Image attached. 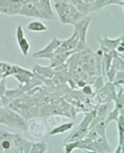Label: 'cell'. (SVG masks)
Here are the masks:
<instances>
[{
    "instance_id": "cell-1",
    "label": "cell",
    "mask_w": 124,
    "mask_h": 153,
    "mask_svg": "<svg viewBox=\"0 0 124 153\" xmlns=\"http://www.w3.org/2000/svg\"><path fill=\"white\" fill-rule=\"evenodd\" d=\"M26 142V139L18 134L14 136L5 131H0V152H10V151L12 152H14L13 149L14 145H16L20 151L21 147L20 145H25Z\"/></svg>"
},
{
    "instance_id": "cell-2",
    "label": "cell",
    "mask_w": 124,
    "mask_h": 153,
    "mask_svg": "<svg viewBox=\"0 0 124 153\" xmlns=\"http://www.w3.org/2000/svg\"><path fill=\"white\" fill-rule=\"evenodd\" d=\"M72 3L70 1L55 3L54 7L59 20L64 24H70V13Z\"/></svg>"
},
{
    "instance_id": "cell-3",
    "label": "cell",
    "mask_w": 124,
    "mask_h": 153,
    "mask_svg": "<svg viewBox=\"0 0 124 153\" xmlns=\"http://www.w3.org/2000/svg\"><path fill=\"white\" fill-rule=\"evenodd\" d=\"M15 36L21 53L25 56H27L30 50V44L28 39L25 36L24 30L21 25L16 27Z\"/></svg>"
},
{
    "instance_id": "cell-4",
    "label": "cell",
    "mask_w": 124,
    "mask_h": 153,
    "mask_svg": "<svg viewBox=\"0 0 124 153\" xmlns=\"http://www.w3.org/2000/svg\"><path fill=\"white\" fill-rule=\"evenodd\" d=\"M26 28L27 30L34 33H42L47 32L48 29L47 25L40 20H33L28 22Z\"/></svg>"
},
{
    "instance_id": "cell-5",
    "label": "cell",
    "mask_w": 124,
    "mask_h": 153,
    "mask_svg": "<svg viewBox=\"0 0 124 153\" xmlns=\"http://www.w3.org/2000/svg\"><path fill=\"white\" fill-rule=\"evenodd\" d=\"M76 9L83 15L87 16L92 12L93 4L86 3L82 0H70Z\"/></svg>"
},
{
    "instance_id": "cell-6",
    "label": "cell",
    "mask_w": 124,
    "mask_h": 153,
    "mask_svg": "<svg viewBox=\"0 0 124 153\" xmlns=\"http://www.w3.org/2000/svg\"><path fill=\"white\" fill-rule=\"evenodd\" d=\"M24 5L22 0H10L9 15H19Z\"/></svg>"
},
{
    "instance_id": "cell-7",
    "label": "cell",
    "mask_w": 124,
    "mask_h": 153,
    "mask_svg": "<svg viewBox=\"0 0 124 153\" xmlns=\"http://www.w3.org/2000/svg\"><path fill=\"white\" fill-rule=\"evenodd\" d=\"M62 40H59L56 38H53L52 41L50 42V43L47 45V46H46L44 48H43L42 50H40L39 52L36 54L38 55H41L42 53H50L52 52L53 50H55L54 48H57L59 46L61 45V43H62Z\"/></svg>"
},
{
    "instance_id": "cell-8",
    "label": "cell",
    "mask_w": 124,
    "mask_h": 153,
    "mask_svg": "<svg viewBox=\"0 0 124 153\" xmlns=\"http://www.w3.org/2000/svg\"><path fill=\"white\" fill-rule=\"evenodd\" d=\"M73 125L74 124L72 122H68L66 123L62 124L56 127V128L53 129L50 132L49 134L50 136H55L63 134L71 130L73 128Z\"/></svg>"
},
{
    "instance_id": "cell-9",
    "label": "cell",
    "mask_w": 124,
    "mask_h": 153,
    "mask_svg": "<svg viewBox=\"0 0 124 153\" xmlns=\"http://www.w3.org/2000/svg\"><path fill=\"white\" fill-rule=\"evenodd\" d=\"M123 115L119 116L117 119L118 132H119V143L120 146L122 147L124 140V128H123Z\"/></svg>"
},
{
    "instance_id": "cell-10",
    "label": "cell",
    "mask_w": 124,
    "mask_h": 153,
    "mask_svg": "<svg viewBox=\"0 0 124 153\" xmlns=\"http://www.w3.org/2000/svg\"><path fill=\"white\" fill-rule=\"evenodd\" d=\"M101 41H102L104 42V45L108 48H116V47L119 44V43L122 41H123V35L121 36L120 37H119L117 39H109L106 36V37L104 39L103 41H102L101 39Z\"/></svg>"
},
{
    "instance_id": "cell-11",
    "label": "cell",
    "mask_w": 124,
    "mask_h": 153,
    "mask_svg": "<svg viewBox=\"0 0 124 153\" xmlns=\"http://www.w3.org/2000/svg\"><path fill=\"white\" fill-rule=\"evenodd\" d=\"M47 149V144L45 142L32 143L31 145V152H45Z\"/></svg>"
},
{
    "instance_id": "cell-12",
    "label": "cell",
    "mask_w": 124,
    "mask_h": 153,
    "mask_svg": "<svg viewBox=\"0 0 124 153\" xmlns=\"http://www.w3.org/2000/svg\"><path fill=\"white\" fill-rule=\"evenodd\" d=\"M108 0H94L93 3L92 12L101 11L107 6Z\"/></svg>"
},
{
    "instance_id": "cell-13",
    "label": "cell",
    "mask_w": 124,
    "mask_h": 153,
    "mask_svg": "<svg viewBox=\"0 0 124 153\" xmlns=\"http://www.w3.org/2000/svg\"><path fill=\"white\" fill-rule=\"evenodd\" d=\"M10 0H0V13L9 15Z\"/></svg>"
},
{
    "instance_id": "cell-14",
    "label": "cell",
    "mask_w": 124,
    "mask_h": 153,
    "mask_svg": "<svg viewBox=\"0 0 124 153\" xmlns=\"http://www.w3.org/2000/svg\"><path fill=\"white\" fill-rule=\"evenodd\" d=\"M111 5L119 6L123 8L124 0H108L107 3V6H111Z\"/></svg>"
},
{
    "instance_id": "cell-15",
    "label": "cell",
    "mask_w": 124,
    "mask_h": 153,
    "mask_svg": "<svg viewBox=\"0 0 124 153\" xmlns=\"http://www.w3.org/2000/svg\"><path fill=\"white\" fill-rule=\"evenodd\" d=\"M24 4L27 3H36L38 2L39 0H22Z\"/></svg>"
},
{
    "instance_id": "cell-16",
    "label": "cell",
    "mask_w": 124,
    "mask_h": 153,
    "mask_svg": "<svg viewBox=\"0 0 124 153\" xmlns=\"http://www.w3.org/2000/svg\"><path fill=\"white\" fill-rule=\"evenodd\" d=\"M82 1L86 3H88V4H93L94 1V0H82Z\"/></svg>"
},
{
    "instance_id": "cell-17",
    "label": "cell",
    "mask_w": 124,
    "mask_h": 153,
    "mask_svg": "<svg viewBox=\"0 0 124 153\" xmlns=\"http://www.w3.org/2000/svg\"><path fill=\"white\" fill-rule=\"evenodd\" d=\"M3 65H4V63H3V62H0V67H1Z\"/></svg>"
}]
</instances>
